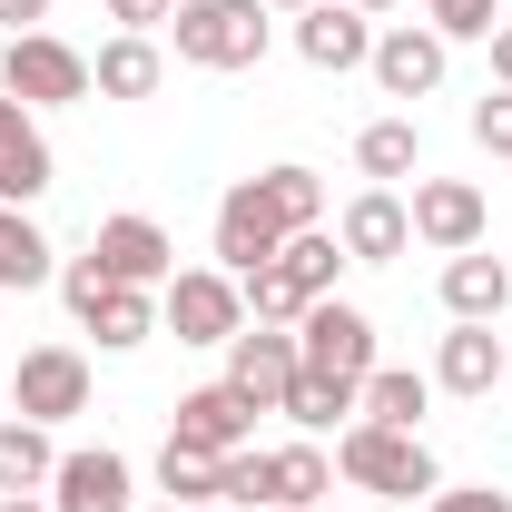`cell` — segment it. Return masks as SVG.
Segmentation results:
<instances>
[{"label": "cell", "instance_id": "8d00e7d4", "mask_svg": "<svg viewBox=\"0 0 512 512\" xmlns=\"http://www.w3.org/2000/svg\"><path fill=\"white\" fill-rule=\"evenodd\" d=\"M40 20H50V0H0V30H10V40H20V30H40Z\"/></svg>", "mask_w": 512, "mask_h": 512}, {"label": "cell", "instance_id": "4316f807", "mask_svg": "<svg viewBox=\"0 0 512 512\" xmlns=\"http://www.w3.org/2000/svg\"><path fill=\"white\" fill-rule=\"evenodd\" d=\"M266 483H276V503L316 512L325 493H335V463H325L316 444H276V453H266Z\"/></svg>", "mask_w": 512, "mask_h": 512}, {"label": "cell", "instance_id": "30bf717a", "mask_svg": "<svg viewBox=\"0 0 512 512\" xmlns=\"http://www.w3.org/2000/svg\"><path fill=\"white\" fill-rule=\"evenodd\" d=\"M50 512H138V473H128V453H109V444L60 453V473H50Z\"/></svg>", "mask_w": 512, "mask_h": 512}, {"label": "cell", "instance_id": "e0dca14e", "mask_svg": "<svg viewBox=\"0 0 512 512\" xmlns=\"http://www.w3.org/2000/svg\"><path fill=\"white\" fill-rule=\"evenodd\" d=\"M50 138H40V119L20 109V99H0V207H30V197H50Z\"/></svg>", "mask_w": 512, "mask_h": 512}, {"label": "cell", "instance_id": "f546056e", "mask_svg": "<svg viewBox=\"0 0 512 512\" xmlns=\"http://www.w3.org/2000/svg\"><path fill=\"white\" fill-rule=\"evenodd\" d=\"M237 296H247V325H296L306 316V296L276 276V266H256V276H237Z\"/></svg>", "mask_w": 512, "mask_h": 512}, {"label": "cell", "instance_id": "7c38bea8", "mask_svg": "<svg viewBox=\"0 0 512 512\" xmlns=\"http://www.w3.org/2000/svg\"><path fill=\"white\" fill-rule=\"evenodd\" d=\"M89 256H99L119 286H168V276H178V247H168V227H158V217H99Z\"/></svg>", "mask_w": 512, "mask_h": 512}, {"label": "cell", "instance_id": "74e56055", "mask_svg": "<svg viewBox=\"0 0 512 512\" xmlns=\"http://www.w3.org/2000/svg\"><path fill=\"white\" fill-rule=\"evenodd\" d=\"M493 89H512V20L493 30Z\"/></svg>", "mask_w": 512, "mask_h": 512}, {"label": "cell", "instance_id": "8992f818", "mask_svg": "<svg viewBox=\"0 0 512 512\" xmlns=\"http://www.w3.org/2000/svg\"><path fill=\"white\" fill-rule=\"evenodd\" d=\"M10 404H20L30 424H69V414H89V355H79V345H30L20 375H10Z\"/></svg>", "mask_w": 512, "mask_h": 512}, {"label": "cell", "instance_id": "ee69618b", "mask_svg": "<svg viewBox=\"0 0 512 512\" xmlns=\"http://www.w3.org/2000/svg\"><path fill=\"white\" fill-rule=\"evenodd\" d=\"M503 394H512V365H503Z\"/></svg>", "mask_w": 512, "mask_h": 512}, {"label": "cell", "instance_id": "484cf974", "mask_svg": "<svg viewBox=\"0 0 512 512\" xmlns=\"http://www.w3.org/2000/svg\"><path fill=\"white\" fill-rule=\"evenodd\" d=\"M276 414H296L306 434H345V424H355V384L306 375V365H296V384H286V404H276Z\"/></svg>", "mask_w": 512, "mask_h": 512}, {"label": "cell", "instance_id": "603a6c76", "mask_svg": "<svg viewBox=\"0 0 512 512\" xmlns=\"http://www.w3.org/2000/svg\"><path fill=\"white\" fill-rule=\"evenodd\" d=\"M79 325H89L109 355H128V345H148V335H158V286H109Z\"/></svg>", "mask_w": 512, "mask_h": 512}, {"label": "cell", "instance_id": "d590c367", "mask_svg": "<svg viewBox=\"0 0 512 512\" xmlns=\"http://www.w3.org/2000/svg\"><path fill=\"white\" fill-rule=\"evenodd\" d=\"M109 20H119V30H148V40H158V30L178 20V0H109Z\"/></svg>", "mask_w": 512, "mask_h": 512}, {"label": "cell", "instance_id": "60d3db41", "mask_svg": "<svg viewBox=\"0 0 512 512\" xmlns=\"http://www.w3.org/2000/svg\"><path fill=\"white\" fill-rule=\"evenodd\" d=\"M355 10H365V20H375V10H404V0H355Z\"/></svg>", "mask_w": 512, "mask_h": 512}, {"label": "cell", "instance_id": "4fadbf2b", "mask_svg": "<svg viewBox=\"0 0 512 512\" xmlns=\"http://www.w3.org/2000/svg\"><path fill=\"white\" fill-rule=\"evenodd\" d=\"M296 50H306V69H365L375 60V20L355 10V0H316V10H296Z\"/></svg>", "mask_w": 512, "mask_h": 512}, {"label": "cell", "instance_id": "7a4b0ae2", "mask_svg": "<svg viewBox=\"0 0 512 512\" xmlns=\"http://www.w3.org/2000/svg\"><path fill=\"white\" fill-rule=\"evenodd\" d=\"M168 40L188 69H256L266 60V0H178Z\"/></svg>", "mask_w": 512, "mask_h": 512}, {"label": "cell", "instance_id": "d6a6232c", "mask_svg": "<svg viewBox=\"0 0 512 512\" xmlns=\"http://www.w3.org/2000/svg\"><path fill=\"white\" fill-rule=\"evenodd\" d=\"M473 148L512 158V89H483V99H473Z\"/></svg>", "mask_w": 512, "mask_h": 512}, {"label": "cell", "instance_id": "cb8c5ba5", "mask_svg": "<svg viewBox=\"0 0 512 512\" xmlns=\"http://www.w3.org/2000/svg\"><path fill=\"white\" fill-rule=\"evenodd\" d=\"M50 473H60L50 424H30V414H0V493H40Z\"/></svg>", "mask_w": 512, "mask_h": 512}, {"label": "cell", "instance_id": "836d02e7", "mask_svg": "<svg viewBox=\"0 0 512 512\" xmlns=\"http://www.w3.org/2000/svg\"><path fill=\"white\" fill-rule=\"evenodd\" d=\"M109 286H119V276H109L99 256H69V266H60V296H69V316H89V306H99Z\"/></svg>", "mask_w": 512, "mask_h": 512}, {"label": "cell", "instance_id": "b9f144b4", "mask_svg": "<svg viewBox=\"0 0 512 512\" xmlns=\"http://www.w3.org/2000/svg\"><path fill=\"white\" fill-rule=\"evenodd\" d=\"M266 10H316V0H266Z\"/></svg>", "mask_w": 512, "mask_h": 512}, {"label": "cell", "instance_id": "ffe728a7", "mask_svg": "<svg viewBox=\"0 0 512 512\" xmlns=\"http://www.w3.org/2000/svg\"><path fill=\"white\" fill-rule=\"evenodd\" d=\"M345 266H355V256H345V237H335V227H296V237L276 247V276H286L306 306H316V296H335V276H345Z\"/></svg>", "mask_w": 512, "mask_h": 512}, {"label": "cell", "instance_id": "d4e9b609", "mask_svg": "<svg viewBox=\"0 0 512 512\" xmlns=\"http://www.w3.org/2000/svg\"><path fill=\"white\" fill-rule=\"evenodd\" d=\"M355 168H365L375 188H394V178H424V128H414V119H375L365 138H355Z\"/></svg>", "mask_w": 512, "mask_h": 512}, {"label": "cell", "instance_id": "bcb514c9", "mask_svg": "<svg viewBox=\"0 0 512 512\" xmlns=\"http://www.w3.org/2000/svg\"><path fill=\"white\" fill-rule=\"evenodd\" d=\"M0 404H10V394H0Z\"/></svg>", "mask_w": 512, "mask_h": 512}, {"label": "cell", "instance_id": "83f0119b", "mask_svg": "<svg viewBox=\"0 0 512 512\" xmlns=\"http://www.w3.org/2000/svg\"><path fill=\"white\" fill-rule=\"evenodd\" d=\"M256 188H266V207L286 217V237H296V227H325V178H316V168H296V158H286V168H266Z\"/></svg>", "mask_w": 512, "mask_h": 512}, {"label": "cell", "instance_id": "ac0fdd59", "mask_svg": "<svg viewBox=\"0 0 512 512\" xmlns=\"http://www.w3.org/2000/svg\"><path fill=\"white\" fill-rule=\"evenodd\" d=\"M444 306H453V325H493L512 306V266H503V256H483V247L444 256Z\"/></svg>", "mask_w": 512, "mask_h": 512}, {"label": "cell", "instance_id": "ba28073f", "mask_svg": "<svg viewBox=\"0 0 512 512\" xmlns=\"http://www.w3.org/2000/svg\"><path fill=\"white\" fill-rule=\"evenodd\" d=\"M444 30H424V20H394V30H375V89L384 99H434V89H444Z\"/></svg>", "mask_w": 512, "mask_h": 512}, {"label": "cell", "instance_id": "2e32d148", "mask_svg": "<svg viewBox=\"0 0 512 512\" xmlns=\"http://www.w3.org/2000/svg\"><path fill=\"white\" fill-rule=\"evenodd\" d=\"M335 237H345L355 266H394V256L414 247V217H404V197H394V188H365V197H345Z\"/></svg>", "mask_w": 512, "mask_h": 512}, {"label": "cell", "instance_id": "d6986e66", "mask_svg": "<svg viewBox=\"0 0 512 512\" xmlns=\"http://www.w3.org/2000/svg\"><path fill=\"white\" fill-rule=\"evenodd\" d=\"M158 79H168V50H158L148 30H119V40L89 60V89H99V99H158Z\"/></svg>", "mask_w": 512, "mask_h": 512}, {"label": "cell", "instance_id": "3957f363", "mask_svg": "<svg viewBox=\"0 0 512 512\" xmlns=\"http://www.w3.org/2000/svg\"><path fill=\"white\" fill-rule=\"evenodd\" d=\"M158 325L178 345H227V335H247V296H237L227 266H188V276L158 286Z\"/></svg>", "mask_w": 512, "mask_h": 512}, {"label": "cell", "instance_id": "52a82bcc", "mask_svg": "<svg viewBox=\"0 0 512 512\" xmlns=\"http://www.w3.org/2000/svg\"><path fill=\"white\" fill-rule=\"evenodd\" d=\"M276 247H286V217L266 207L256 178H237V188L217 197V266L227 276H256V266H276Z\"/></svg>", "mask_w": 512, "mask_h": 512}, {"label": "cell", "instance_id": "f6af8a7d", "mask_svg": "<svg viewBox=\"0 0 512 512\" xmlns=\"http://www.w3.org/2000/svg\"><path fill=\"white\" fill-rule=\"evenodd\" d=\"M316 512H335V503H316Z\"/></svg>", "mask_w": 512, "mask_h": 512}, {"label": "cell", "instance_id": "5bb4252c", "mask_svg": "<svg viewBox=\"0 0 512 512\" xmlns=\"http://www.w3.org/2000/svg\"><path fill=\"white\" fill-rule=\"evenodd\" d=\"M247 434H256V404L237 394V384H197V394H178L168 444H188V453H237Z\"/></svg>", "mask_w": 512, "mask_h": 512}, {"label": "cell", "instance_id": "9a60e30c", "mask_svg": "<svg viewBox=\"0 0 512 512\" xmlns=\"http://www.w3.org/2000/svg\"><path fill=\"white\" fill-rule=\"evenodd\" d=\"M512 345L493 335V325H453L444 345H434V394H463V404H483L493 384H503Z\"/></svg>", "mask_w": 512, "mask_h": 512}, {"label": "cell", "instance_id": "6da1fadb", "mask_svg": "<svg viewBox=\"0 0 512 512\" xmlns=\"http://www.w3.org/2000/svg\"><path fill=\"white\" fill-rule=\"evenodd\" d=\"M335 463H345V483H365V493H384V503H424V493H444L424 434H404V424H365V414H355V424L335 434Z\"/></svg>", "mask_w": 512, "mask_h": 512}, {"label": "cell", "instance_id": "ab89813d", "mask_svg": "<svg viewBox=\"0 0 512 512\" xmlns=\"http://www.w3.org/2000/svg\"><path fill=\"white\" fill-rule=\"evenodd\" d=\"M148 512H227V503H148Z\"/></svg>", "mask_w": 512, "mask_h": 512}, {"label": "cell", "instance_id": "44dd1931", "mask_svg": "<svg viewBox=\"0 0 512 512\" xmlns=\"http://www.w3.org/2000/svg\"><path fill=\"white\" fill-rule=\"evenodd\" d=\"M50 276H60V247L30 227V207H0V296H10V286L30 296V286H50Z\"/></svg>", "mask_w": 512, "mask_h": 512}, {"label": "cell", "instance_id": "f35d334b", "mask_svg": "<svg viewBox=\"0 0 512 512\" xmlns=\"http://www.w3.org/2000/svg\"><path fill=\"white\" fill-rule=\"evenodd\" d=\"M0 512H50V503H40V493H0Z\"/></svg>", "mask_w": 512, "mask_h": 512}, {"label": "cell", "instance_id": "1f68e13d", "mask_svg": "<svg viewBox=\"0 0 512 512\" xmlns=\"http://www.w3.org/2000/svg\"><path fill=\"white\" fill-rule=\"evenodd\" d=\"M424 30H444V40H493L503 20H493V0H424Z\"/></svg>", "mask_w": 512, "mask_h": 512}, {"label": "cell", "instance_id": "5b68a950", "mask_svg": "<svg viewBox=\"0 0 512 512\" xmlns=\"http://www.w3.org/2000/svg\"><path fill=\"white\" fill-rule=\"evenodd\" d=\"M0 89L20 99V109H69V99H89V60L50 40V30H20L10 50H0Z\"/></svg>", "mask_w": 512, "mask_h": 512}, {"label": "cell", "instance_id": "e575fe53", "mask_svg": "<svg viewBox=\"0 0 512 512\" xmlns=\"http://www.w3.org/2000/svg\"><path fill=\"white\" fill-rule=\"evenodd\" d=\"M424 512H512V493H493V483H444V493H424Z\"/></svg>", "mask_w": 512, "mask_h": 512}, {"label": "cell", "instance_id": "4dcf8cb0", "mask_svg": "<svg viewBox=\"0 0 512 512\" xmlns=\"http://www.w3.org/2000/svg\"><path fill=\"white\" fill-rule=\"evenodd\" d=\"M217 503H256V512L276 503V483H266V453H256V444H237L227 463H217Z\"/></svg>", "mask_w": 512, "mask_h": 512}, {"label": "cell", "instance_id": "9c48e42d", "mask_svg": "<svg viewBox=\"0 0 512 512\" xmlns=\"http://www.w3.org/2000/svg\"><path fill=\"white\" fill-rule=\"evenodd\" d=\"M296 325H247V335H227V384L247 394L256 414H276L286 404V384H296Z\"/></svg>", "mask_w": 512, "mask_h": 512}, {"label": "cell", "instance_id": "f1b7e54d", "mask_svg": "<svg viewBox=\"0 0 512 512\" xmlns=\"http://www.w3.org/2000/svg\"><path fill=\"white\" fill-rule=\"evenodd\" d=\"M217 463H227V453L158 444V493H168V503H217Z\"/></svg>", "mask_w": 512, "mask_h": 512}, {"label": "cell", "instance_id": "7402d4cb", "mask_svg": "<svg viewBox=\"0 0 512 512\" xmlns=\"http://www.w3.org/2000/svg\"><path fill=\"white\" fill-rule=\"evenodd\" d=\"M424 404H434V375H414V365H375L365 394H355V414H365V424H404V434L424 424Z\"/></svg>", "mask_w": 512, "mask_h": 512}, {"label": "cell", "instance_id": "7bdbcfd3", "mask_svg": "<svg viewBox=\"0 0 512 512\" xmlns=\"http://www.w3.org/2000/svg\"><path fill=\"white\" fill-rule=\"evenodd\" d=\"M266 512H296V503H266Z\"/></svg>", "mask_w": 512, "mask_h": 512}, {"label": "cell", "instance_id": "8fae6325", "mask_svg": "<svg viewBox=\"0 0 512 512\" xmlns=\"http://www.w3.org/2000/svg\"><path fill=\"white\" fill-rule=\"evenodd\" d=\"M404 217H414L424 247L463 256V247H483V217H493V207H483L473 178H414V207H404Z\"/></svg>", "mask_w": 512, "mask_h": 512}, {"label": "cell", "instance_id": "277c9868", "mask_svg": "<svg viewBox=\"0 0 512 512\" xmlns=\"http://www.w3.org/2000/svg\"><path fill=\"white\" fill-rule=\"evenodd\" d=\"M296 355H306V375H335V384L365 394V375H375V316L345 306V296H316L296 316Z\"/></svg>", "mask_w": 512, "mask_h": 512}]
</instances>
